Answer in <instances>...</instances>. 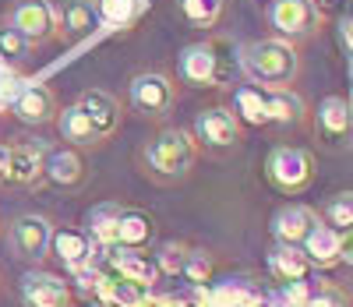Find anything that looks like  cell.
Masks as SVG:
<instances>
[{
  "mask_svg": "<svg viewBox=\"0 0 353 307\" xmlns=\"http://www.w3.org/2000/svg\"><path fill=\"white\" fill-rule=\"evenodd\" d=\"M0 88H4V71H0Z\"/></svg>",
  "mask_w": 353,
  "mask_h": 307,
  "instance_id": "cell-42",
  "label": "cell"
},
{
  "mask_svg": "<svg viewBox=\"0 0 353 307\" xmlns=\"http://www.w3.org/2000/svg\"><path fill=\"white\" fill-rule=\"evenodd\" d=\"M156 237V219L141 208H124L121 212V223H117V248H128V251H141L145 244Z\"/></svg>",
  "mask_w": 353,
  "mask_h": 307,
  "instance_id": "cell-21",
  "label": "cell"
},
{
  "mask_svg": "<svg viewBox=\"0 0 353 307\" xmlns=\"http://www.w3.org/2000/svg\"><path fill=\"white\" fill-rule=\"evenodd\" d=\"M96 28H99V18H96L92 0H64V8L57 11V32L71 43L88 39Z\"/></svg>",
  "mask_w": 353,
  "mask_h": 307,
  "instance_id": "cell-16",
  "label": "cell"
},
{
  "mask_svg": "<svg viewBox=\"0 0 353 307\" xmlns=\"http://www.w3.org/2000/svg\"><path fill=\"white\" fill-rule=\"evenodd\" d=\"M209 290H212L209 307H254L261 297V290L251 279H226V283H216Z\"/></svg>",
  "mask_w": 353,
  "mask_h": 307,
  "instance_id": "cell-27",
  "label": "cell"
},
{
  "mask_svg": "<svg viewBox=\"0 0 353 307\" xmlns=\"http://www.w3.org/2000/svg\"><path fill=\"white\" fill-rule=\"evenodd\" d=\"M184 258H188V248H184V244L166 240L163 248H159V255H156L159 275H181V268H184Z\"/></svg>",
  "mask_w": 353,
  "mask_h": 307,
  "instance_id": "cell-33",
  "label": "cell"
},
{
  "mask_svg": "<svg viewBox=\"0 0 353 307\" xmlns=\"http://www.w3.org/2000/svg\"><path fill=\"white\" fill-rule=\"evenodd\" d=\"M110 268L121 275V279H131V283H141V286H156L159 283V265L156 258L141 255V251H128V248H113V258H110Z\"/></svg>",
  "mask_w": 353,
  "mask_h": 307,
  "instance_id": "cell-18",
  "label": "cell"
},
{
  "mask_svg": "<svg viewBox=\"0 0 353 307\" xmlns=\"http://www.w3.org/2000/svg\"><path fill=\"white\" fill-rule=\"evenodd\" d=\"M176 71L181 78L194 88H216L226 81V71H223V57H219V46L216 43H191L181 50V60H176Z\"/></svg>",
  "mask_w": 353,
  "mask_h": 307,
  "instance_id": "cell-7",
  "label": "cell"
},
{
  "mask_svg": "<svg viewBox=\"0 0 353 307\" xmlns=\"http://www.w3.org/2000/svg\"><path fill=\"white\" fill-rule=\"evenodd\" d=\"M212 268H216V261H212V255L209 251H201V248H188V258H184V268H181V275L191 283V286H201V283H209L212 279Z\"/></svg>",
  "mask_w": 353,
  "mask_h": 307,
  "instance_id": "cell-32",
  "label": "cell"
},
{
  "mask_svg": "<svg viewBox=\"0 0 353 307\" xmlns=\"http://www.w3.org/2000/svg\"><path fill=\"white\" fill-rule=\"evenodd\" d=\"M321 219L332 230H353V191H339L332 195L325 205H321Z\"/></svg>",
  "mask_w": 353,
  "mask_h": 307,
  "instance_id": "cell-30",
  "label": "cell"
},
{
  "mask_svg": "<svg viewBox=\"0 0 353 307\" xmlns=\"http://www.w3.org/2000/svg\"><path fill=\"white\" fill-rule=\"evenodd\" d=\"M92 4H96L99 25H110V28H128L141 14V0H92Z\"/></svg>",
  "mask_w": 353,
  "mask_h": 307,
  "instance_id": "cell-29",
  "label": "cell"
},
{
  "mask_svg": "<svg viewBox=\"0 0 353 307\" xmlns=\"http://www.w3.org/2000/svg\"><path fill=\"white\" fill-rule=\"evenodd\" d=\"M318 21H321V11L314 0H272L269 4V25L276 39H286V43L307 39L314 36Z\"/></svg>",
  "mask_w": 353,
  "mask_h": 307,
  "instance_id": "cell-5",
  "label": "cell"
},
{
  "mask_svg": "<svg viewBox=\"0 0 353 307\" xmlns=\"http://www.w3.org/2000/svg\"><path fill=\"white\" fill-rule=\"evenodd\" d=\"M318 135H321L325 145H343L353 135L350 103L343 96H325L318 103Z\"/></svg>",
  "mask_w": 353,
  "mask_h": 307,
  "instance_id": "cell-15",
  "label": "cell"
},
{
  "mask_svg": "<svg viewBox=\"0 0 353 307\" xmlns=\"http://www.w3.org/2000/svg\"><path fill=\"white\" fill-rule=\"evenodd\" d=\"M99 300H106L110 307H149L152 304V290L141 286V283H131V279H110V275L103 272L99 279V290H96Z\"/></svg>",
  "mask_w": 353,
  "mask_h": 307,
  "instance_id": "cell-20",
  "label": "cell"
},
{
  "mask_svg": "<svg viewBox=\"0 0 353 307\" xmlns=\"http://www.w3.org/2000/svg\"><path fill=\"white\" fill-rule=\"evenodd\" d=\"M269 272L279 283H297V279H307L311 275V261L304 258L301 248H293V244H276L269 251Z\"/></svg>",
  "mask_w": 353,
  "mask_h": 307,
  "instance_id": "cell-23",
  "label": "cell"
},
{
  "mask_svg": "<svg viewBox=\"0 0 353 307\" xmlns=\"http://www.w3.org/2000/svg\"><path fill=\"white\" fill-rule=\"evenodd\" d=\"M307 307H350V300H346V293H343L339 286L318 283V290H314V297H311Z\"/></svg>",
  "mask_w": 353,
  "mask_h": 307,
  "instance_id": "cell-36",
  "label": "cell"
},
{
  "mask_svg": "<svg viewBox=\"0 0 353 307\" xmlns=\"http://www.w3.org/2000/svg\"><path fill=\"white\" fill-rule=\"evenodd\" d=\"M301 251L311 261V268H332V265H339V230L318 223L307 233V240L301 244Z\"/></svg>",
  "mask_w": 353,
  "mask_h": 307,
  "instance_id": "cell-22",
  "label": "cell"
},
{
  "mask_svg": "<svg viewBox=\"0 0 353 307\" xmlns=\"http://www.w3.org/2000/svg\"><path fill=\"white\" fill-rule=\"evenodd\" d=\"M121 205L117 201H103L88 212L85 219V233L92 244H103V248H117V223H121Z\"/></svg>",
  "mask_w": 353,
  "mask_h": 307,
  "instance_id": "cell-25",
  "label": "cell"
},
{
  "mask_svg": "<svg viewBox=\"0 0 353 307\" xmlns=\"http://www.w3.org/2000/svg\"><path fill=\"white\" fill-rule=\"evenodd\" d=\"M8 25L28 46H39V43L57 36V8L50 0H14Z\"/></svg>",
  "mask_w": 353,
  "mask_h": 307,
  "instance_id": "cell-6",
  "label": "cell"
},
{
  "mask_svg": "<svg viewBox=\"0 0 353 307\" xmlns=\"http://www.w3.org/2000/svg\"><path fill=\"white\" fill-rule=\"evenodd\" d=\"M254 307H290V300L279 290H261V297H258Z\"/></svg>",
  "mask_w": 353,
  "mask_h": 307,
  "instance_id": "cell-38",
  "label": "cell"
},
{
  "mask_svg": "<svg viewBox=\"0 0 353 307\" xmlns=\"http://www.w3.org/2000/svg\"><path fill=\"white\" fill-rule=\"evenodd\" d=\"M11 110H14V117L21 120V124L39 128V124H50V120L57 117V96H53V88L32 81V85L18 88V96L11 99Z\"/></svg>",
  "mask_w": 353,
  "mask_h": 307,
  "instance_id": "cell-12",
  "label": "cell"
},
{
  "mask_svg": "<svg viewBox=\"0 0 353 307\" xmlns=\"http://www.w3.org/2000/svg\"><path fill=\"white\" fill-rule=\"evenodd\" d=\"M241 71L248 75L251 85H261V92H276V88H290L301 75V53L286 39H254L241 46L237 57Z\"/></svg>",
  "mask_w": 353,
  "mask_h": 307,
  "instance_id": "cell-1",
  "label": "cell"
},
{
  "mask_svg": "<svg viewBox=\"0 0 353 307\" xmlns=\"http://www.w3.org/2000/svg\"><path fill=\"white\" fill-rule=\"evenodd\" d=\"M318 212L307 208V205H283L276 216H272V237L276 244H293V248H301V244L307 240V233L318 226Z\"/></svg>",
  "mask_w": 353,
  "mask_h": 307,
  "instance_id": "cell-13",
  "label": "cell"
},
{
  "mask_svg": "<svg viewBox=\"0 0 353 307\" xmlns=\"http://www.w3.org/2000/svg\"><path fill=\"white\" fill-rule=\"evenodd\" d=\"M233 103H237V120H244V124H269V113H265V92L258 85H241L237 92H233Z\"/></svg>",
  "mask_w": 353,
  "mask_h": 307,
  "instance_id": "cell-28",
  "label": "cell"
},
{
  "mask_svg": "<svg viewBox=\"0 0 353 307\" xmlns=\"http://www.w3.org/2000/svg\"><path fill=\"white\" fill-rule=\"evenodd\" d=\"M50 251L61 258L71 272L92 265V240H88V233H81V230H53Z\"/></svg>",
  "mask_w": 353,
  "mask_h": 307,
  "instance_id": "cell-19",
  "label": "cell"
},
{
  "mask_svg": "<svg viewBox=\"0 0 353 307\" xmlns=\"http://www.w3.org/2000/svg\"><path fill=\"white\" fill-rule=\"evenodd\" d=\"M25 53H28V43L14 32V28L11 25L0 28V57L11 60V64H18V60H25Z\"/></svg>",
  "mask_w": 353,
  "mask_h": 307,
  "instance_id": "cell-34",
  "label": "cell"
},
{
  "mask_svg": "<svg viewBox=\"0 0 353 307\" xmlns=\"http://www.w3.org/2000/svg\"><path fill=\"white\" fill-rule=\"evenodd\" d=\"M194 145L205 148H233L241 145V120L230 106H209L194 117Z\"/></svg>",
  "mask_w": 353,
  "mask_h": 307,
  "instance_id": "cell-9",
  "label": "cell"
},
{
  "mask_svg": "<svg viewBox=\"0 0 353 307\" xmlns=\"http://www.w3.org/2000/svg\"><path fill=\"white\" fill-rule=\"evenodd\" d=\"M265 113H269L272 124L293 128V124H301V120H304L307 103L293 88H276V92H265Z\"/></svg>",
  "mask_w": 353,
  "mask_h": 307,
  "instance_id": "cell-24",
  "label": "cell"
},
{
  "mask_svg": "<svg viewBox=\"0 0 353 307\" xmlns=\"http://www.w3.org/2000/svg\"><path fill=\"white\" fill-rule=\"evenodd\" d=\"M78 106L85 110L88 124H92V131H96L99 141L110 138V135H117V128H121V103H117L110 92H103V88H88V92H81Z\"/></svg>",
  "mask_w": 353,
  "mask_h": 307,
  "instance_id": "cell-14",
  "label": "cell"
},
{
  "mask_svg": "<svg viewBox=\"0 0 353 307\" xmlns=\"http://www.w3.org/2000/svg\"><path fill=\"white\" fill-rule=\"evenodd\" d=\"M265 177H269V184L276 191L301 195L314 180V156L307 148H297V145H279V148L269 152V159H265Z\"/></svg>",
  "mask_w": 353,
  "mask_h": 307,
  "instance_id": "cell-3",
  "label": "cell"
},
{
  "mask_svg": "<svg viewBox=\"0 0 353 307\" xmlns=\"http://www.w3.org/2000/svg\"><path fill=\"white\" fill-rule=\"evenodd\" d=\"M8 163H11V152H8V145H0V188H4V184H11V180H8Z\"/></svg>",
  "mask_w": 353,
  "mask_h": 307,
  "instance_id": "cell-39",
  "label": "cell"
},
{
  "mask_svg": "<svg viewBox=\"0 0 353 307\" xmlns=\"http://www.w3.org/2000/svg\"><path fill=\"white\" fill-rule=\"evenodd\" d=\"M350 117H353V88H350Z\"/></svg>",
  "mask_w": 353,
  "mask_h": 307,
  "instance_id": "cell-41",
  "label": "cell"
},
{
  "mask_svg": "<svg viewBox=\"0 0 353 307\" xmlns=\"http://www.w3.org/2000/svg\"><path fill=\"white\" fill-rule=\"evenodd\" d=\"M128 99H131V106H134L141 117L159 120V117H166V113L173 110V103H176V85H173V78L163 75V71H141V75H134L131 85H128Z\"/></svg>",
  "mask_w": 353,
  "mask_h": 307,
  "instance_id": "cell-4",
  "label": "cell"
},
{
  "mask_svg": "<svg viewBox=\"0 0 353 307\" xmlns=\"http://www.w3.org/2000/svg\"><path fill=\"white\" fill-rule=\"evenodd\" d=\"M198 159V145L184 128H166L141 148V163L156 180H184Z\"/></svg>",
  "mask_w": 353,
  "mask_h": 307,
  "instance_id": "cell-2",
  "label": "cell"
},
{
  "mask_svg": "<svg viewBox=\"0 0 353 307\" xmlns=\"http://www.w3.org/2000/svg\"><path fill=\"white\" fill-rule=\"evenodd\" d=\"M11 163H8V180L21 184V188H32V184L43 180V166H46V141H14L8 145Z\"/></svg>",
  "mask_w": 353,
  "mask_h": 307,
  "instance_id": "cell-11",
  "label": "cell"
},
{
  "mask_svg": "<svg viewBox=\"0 0 353 307\" xmlns=\"http://www.w3.org/2000/svg\"><path fill=\"white\" fill-rule=\"evenodd\" d=\"M21 304L25 307H71V286L53 272H43V268H32L21 275Z\"/></svg>",
  "mask_w": 353,
  "mask_h": 307,
  "instance_id": "cell-10",
  "label": "cell"
},
{
  "mask_svg": "<svg viewBox=\"0 0 353 307\" xmlns=\"http://www.w3.org/2000/svg\"><path fill=\"white\" fill-rule=\"evenodd\" d=\"M314 290H318V283H311V275H307V279L283 283V286H279V293L290 300V307H307V304H311V297H314Z\"/></svg>",
  "mask_w": 353,
  "mask_h": 307,
  "instance_id": "cell-35",
  "label": "cell"
},
{
  "mask_svg": "<svg viewBox=\"0 0 353 307\" xmlns=\"http://www.w3.org/2000/svg\"><path fill=\"white\" fill-rule=\"evenodd\" d=\"M223 4L226 0H181V14L194 28H212L223 14Z\"/></svg>",
  "mask_w": 353,
  "mask_h": 307,
  "instance_id": "cell-31",
  "label": "cell"
},
{
  "mask_svg": "<svg viewBox=\"0 0 353 307\" xmlns=\"http://www.w3.org/2000/svg\"><path fill=\"white\" fill-rule=\"evenodd\" d=\"M43 180H50L53 188H78L85 180V163L74 148H50L46 152V166H43Z\"/></svg>",
  "mask_w": 353,
  "mask_h": 307,
  "instance_id": "cell-17",
  "label": "cell"
},
{
  "mask_svg": "<svg viewBox=\"0 0 353 307\" xmlns=\"http://www.w3.org/2000/svg\"><path fill=\"white\" fill-rule=\"evenodd\" d=\"M50 237H53V226L39 212H25L8 230V244H11L14 258L21 261H43L50 255Z\"/></svg>",
  "mask_w": 353,
  "mask_h": 307,
  "instance_id": "cell-8",
  "label": "cell"
},
{
  "mask_svg": "<svg viewBox=\"0 0 353 307\" xmlns=\"http://www.w3.org/2000/svg\"><path fill=\"white\" fill-rule=\"evenodd\" d=\"M57 128H61V138L71 141L74 148H88V145H99L92 124H88V117L85 110L74 103V106H64V110H57Z\"/></svg>",
  "mask_w": 353,
  "mask_h": 307,
  "instance_id": "cell-26",
  "label": "cell"
},
{
  "mask_svg": "<svg viewBox=\"0 0 353 307\" xmlns=\"http://www.w3.org/2000/svg\"><path fill=\"white\" fill-rule=\"evenodd\" d=\"M339 265L353 268V230H343L339 233Z\"/></svg>",
  "mask_w": 353,
  "mask_h": 307,
  "instance_id": "cell-37",
  "label": "cell"
},
{
  "mask_svg": "<svg viewBox=\"0 0 353 307\" xmlns=\"http://www.w3.org/2000/svg\"><path fill=\"white\" fill-rule=\"evenodd\" d=\"M85 307H110V304H106V300H99V297H92V300H88Z\"/></svg>",
  "mask_w": 353,
  "mask_h": 307,
  "instance_id": "cell-40",
  "label": "cell"
}]
</instances>
